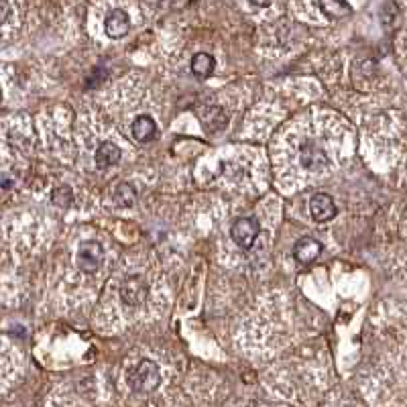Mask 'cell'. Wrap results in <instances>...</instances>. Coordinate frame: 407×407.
Wrapping results in <instances>:
<instances>
[{"label":"cell","mask_w":407,"mask_h":407,"mask_svg":"<svg viewBox=\"0 0 407 407\" xmlns=\"http://www.w3.org/2000/svg\"><path fill=\"white\" fill-rule=\"evenodd\" d=\"M161 383L159 367L153 360H141L128 375V385L135 393H153Z\"/></svg>","instance_id":"1"},{"label":"cell","mask_w":407,"mask_h":407,"mask_svg":"<svg viewBox=\"0 0 407 407\" xmlns=\"http://www.w3.org/2000/svg\"><path fill=\"white\" fill-rule=\"evenodd\" d=\"M0 100H2V92H0Z\"/></svg>","instance_id":"17"},{"label":"cell","mask_w":407,"mask_h":407,"mask_svg":"<svg viewBox=\"0 0 407 407\" xmlns=\"http://www.w3.org/2000/svg\"><path fill=\"white\" fill-rule=\"evenodd\" d=\"M135 188L131 186V184H119L117 186V190H114V202H117V206L120 208H131L133 204H135Z\"/></svg>","instance_id":"13"},{"label":"cell","mask_w":407,"mask_h":407,"mask_svg":"<svg viewBox=\"0 0 407 407\" xmlns=\"http://www.w3.org/2000/svg\"><path fill=\"white\" fill-rule=\"evenodd\" d=\"M51 200H53V204H55V206H59V208H70L73 202L72 188H68V186L55 188L53 193H51Z\"/></svg>","instance_id":"14"},{"label":"cell","mask_w":407,"mask_h":407,"mask_svg":"<svg viewBox=\"0 0 407 407\" xmlns=\"http://www.w3.org/2000/svg\"><path fill=\"white\" fill-rule=\"evenodd\" d=\"M104 31H106V35L110 39H122L131 31V19H128V15L122 8H117V10L108 13L106 23H104Z\"/></svg>","instance_id":"7"},{"label":"cell","mask_w":407,"mask_h":407,"mask_svg":"<svg viewBox=\"0 0 407 407\" xmlns=\"http://www.w3.org/2000/svg\"><path fill=\"white\" fill-rule=\"evenodd\" d=\"M120 157H122V153H120V149L114 143H110V141H104V143H100V147L96 149V165L98 169H108V168H114V165H119Z\"/></svg>","instance_id":"9"},{"label":"cell","mask_w":407,"mask_h":407,"mask_svg":"<svg viewBox=\"0 0 407 407\" xmlns=\"http://www.w3.org/2000/svg\"><path fill=\"white\" fill-rule=\"evenodd\" d=\"M336 204L332 195L328 193H316L310 200V214L316 222H328L336 216Z\"/></svg>","instance_id":"4"},{"label":"cell","mask_w":407,"mask_h":407,"mask_svg":"<svg viewBox=\"0 0 407 407\" xmlns=\"http://www.w3.org/2000/svg\"><path fill=\"white\" fill-rule=\"evenodd\" d=\"M147 283L143 281V277H139V275H135V277H128L124 283H122V288H120V295H122V299L128 304V306H141L145 302V297H147Z\"/></svg>","instance_id":"6"},{"label":"cell","mask_w":407,"mask_h":407,"mask_svg":"<svg viewBox=\"0 0 407 407\" xmlns=\"http://www.w3.org/2000/svg\"><path fill=\"white\" fill-rule=\"evenodd\" d=\"M253 4H255V6H269L271 2H253Z\"/></svg>","instance_id":"16"},{"label":"cell","mask_w":407,"mask_h":407,"mask_svg":"<svg viewBox=\"0 0 407 407\" xmlns=\"http://www.w3.org/2000/svg\"><path fill=\"white\" fill-rule=\"evenodd\" d=\"M190 68H192V73L195 75V77L206 80V77H210V75L214 73L216 61L210 53H195V55L192 57Z\"/></svg>","instance_id":"10"},{"label":"cell","mask_w":407,"mask_h":407,"mask_svg":"<svg viewBox=\"0 0 407 407\" xmlns=\"http://www.w3.org/2000/svg\"><path fill=\"white\" fill-rule=\"evenodd\" d=\"M320 255H322V242L318 239L302 237V239L293 244V257H295L297 263L310 265L313 263Z\"/></svg>","instance_id":"5"},{"label":"cell","mask_w":407,"mask_h":407,"mask_svg":"<svg viewBox=\"0 0 407 407\" xmlns=\"http://www.w3.org/2000/svg\"><path fill=\"white\" fill-rule=\"evenodd\" d=\"M8 15H10V6L6 2H0V24L6 23Z\"/></svg>","instance_id":"15"},{"label":"cell","mask_w":407,"mask_h":407,"mask_svg":"<svg viewBox=\"0 0 407 407\" xmlns=\"http://www.w3.org/2000/svg\"><path fill=\"white\" fill-rule=\"evenodd\" d=\"M259 235H261V224L253 216L239 218L230 228V237L240 249H251L255 244V240L259 239Z\"/></svg>","instance_id":"2"},{"label":"cell","mask_w":407,"mask_h":407,"mask_svg":"<svg viewBox=\"0 0 407 407\" xmlns=\"http://www.w3.org/2000/svg\"><path fill=\"white\" fill-rule=\"evenodd\" d=\"M302 163H304V168L306 169L316 171V169H320L322 165H326V157H324V153H322L320 149H316V147H306V149L302 151Z\"/></svg>","instance_id":"11"},{"label":"cell","mask_w":407,"mask_h":407,"mask_svg":"<svg viewBox=\"0 0 407 407\" xmlns=\"http://www.w3.org/2000/svg\"><path fill=\"white\" fill-rule=\"evenodd\" d=\"M131 131H133V137L139 143H151V141L157 139V124H155V120L151 119V117H147V114H141V117H137V119L133 120Z\"/></svg>","instance_id":"8"},{"label":"cell","mask_w":407,"mask_h":407,"mask_svg":"<svg viewBox=\"0 0 407 407\" xmlns=\"http://www.w3.org/2000/svg\"><path fill=\"white\" fill-rule=\"evenodd\" d=\"M320 10L328 17V19H342L344 15H350L353 8L344 2H338V0H328V2H320L318 4Z\"/></svg>","instance_id":"12"},{"label":"cell","mask_w":407,"mask_h":407,"mask_svg":"<svg viewBox=\"0 0 407 407\" xmlns=\"http://www.w3.org/2000/svg\"><path fill=\"white\" fill-rule=\"evenodd\" d=\"M102 259H104V251L100 246V242L96 240H86L77 246V255L75 261L80 271L84 273H96L98 269L102 267Z\"/></svg>","instance_id":"3"}]
</instances>
